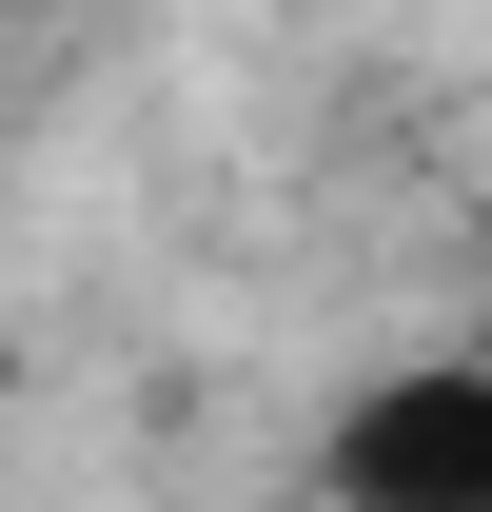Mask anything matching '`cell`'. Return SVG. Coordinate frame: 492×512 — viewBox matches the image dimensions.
I'll use <instances>...</instances> for the list:
<instances>
[{"label":"cell","instance_id":"1","mask_svg":"<svg viewBox=\"0 0 492 512\" xmlns=\"http://www.w3.org/2000/svg\"><path fill=\"white\" fill-rule=\"evenodd\" d=\"M335 512H492V375H394L335 414Z\"/></svg>","mask_w":492,"mask_h":512}]
</instances>
